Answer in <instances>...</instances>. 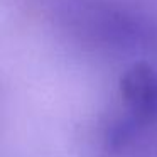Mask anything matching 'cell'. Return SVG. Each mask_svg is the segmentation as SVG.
<instances>
[{"label": "cell", "instance_id": "6da1fadb", "mask_svg": "<svg viewBox=\"0 0 157 157\" xmlns=\"http://www.w3.org/2000/svg\"><path fill=\"white\" fill-rule=\"evenodd\" d=\"M58 32L90 51L133 54L154 48L157 27L120 0H36Z\"/></svg>", "mask_w": 157, "mask_h": 157}, {"label": "cell", "instance_id": "7a4b0ae2", "mask_svg": "<svg viewBox=\"0 0 157 157\" xmlns=\"http://www.w3.org/2000/svg\"><path fill=\"white\" fill-rule=\"evenodd\" d=\"M154 128H157V68L139 63L120 81L118 110L106 125L105 144L112 150H122Z\"/></svg>", "mask_w": 157, "mask_h": 157}]
</instances>
